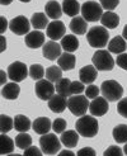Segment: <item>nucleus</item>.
<instances>
[{
    "mask_svg": "<svg viewBox=\"0 0 127 156\" xmlns=\"http://www.w3.org/2000/svg\"><path fill=\"white\" fill-rule=\"evenodd\" d=\"M76 132L83 137H94L99 131V123L94 115H80L76 121Z\"/></svg>",
    "mask_w": 127,
    "mask_h": 156,
    "instance_id": "1",
    "label": "nucleus"
},
{
    "mask_svg": "<svg viewBox=\"0 0 127 156\" xmlns=\"http://www.w3.org/2000/svg\"><path fill=\"white\" fill-rule=\"evenodd\" d=\"M86 40H88V43L92 47L103 48L106 47L109 41V33L107 28H104L103 26H95L86 32Z\"/></svg>",
    "mask_w": 127,
    "mask_h": 156,
    "instance_id": "2",
    "label": "nucleus"
},
{
    "mask_svg": "<svg viewBox=\"0 0 127 156\" xmlns=\"http://www.w3.org/2000/svg\"><path fill=\"white\" fill-rule=\"evenodd\" d=\"M102 91V95L104 97L108 102H118L123 95L122 85L116 80H106L102 83V87L99 88Z\"/></svg>",
    "mask_w": 127,
    "mask_h": 156,
    "instance_id": "3",
    "label": "nucleus"
},
{
    "mask_svg": "<svg viewBox=\"0 0 127 156\" xmlns=\"http://www.w3.org/2000/svg\"><path fill=\"white\" fill-rule=\"evenodd\" d=\"M93 65L98 71H111L114 67V60L109 51L99 48L93 55Z\"/></svg>",
    "mask_w": 127,
    "mask_h": 156,
    "instance_id": "4",
    "label": "nucleus"
},
{
    "mask_svg": "<svg viewBox=\"0 0 127 156\" xmlns=\"http://www.w3.org/2000/svg\"><path fill=\"white\" fill-rule=\"evenodd\" d=\"M39 146L41 150L46 155H56L61 150V141L53 133L42 135L39 138Z\"/></svg>",
    "mask_w": 127,
    "mask_h": 156,
    "instance_id": "5",
    "label": "nucleus"
},
{
    "mask_svg": "<svg viewBox=\"0 0 127 156\" xmlns=\"http://www.w3.org/2000/svg\"><path fill=\"white\" fill-rule=\"evenodd\" d=\"M67 108L70 109V112L74 115H84L86 111L89 109V100L85 95H79L75 94L67 99Z\"/></svg>",
    "mask_w": 127,
    "mask_h": 156,
    "instance_id": "6",
    "label": "nucleus"
},
{
    "mask_svg": "<svg viewBox=\"0 0 127 156\" xmlns=\"http://www.w3.org/2000/svg\"><path fill=\"white\" fill-rule=\"evenodd\" d=\"M82 17L86 22H98L103 14L102 6L97 2H85L82 8Z\"/></svg>",
    "mask_w": 127,
    "mask_h": 156,
    "instance_id": "7",
    "label": "nucleus"
},
{
    "mask_svg": "<svg viewBox=\"0 0 127 156\" xmlns=\"http://www.w3.org/2000/svg\"><path fill=\"white\" fill-rule=\"evenodd\" d=\"M6 74H8V77H9L12 81L20 83L28 76V67L24 62L15 61L9 65Z\"/></svg>",
    "mask_w": 127,
    "mask_h": 156,
    "instance_id": "8",
    "label": "nucleus"
},
{
    "mask_svg": "<svg viewBox=\"0 0 127 156\" xmlns=\"http://www.w3.org/2000/svg\"><path fill=\"white\" fill-rule=\"evenodd\" d=\"M34 91H36V95L41 100H49L55 94L56 90H55L53 83L42 77V79L37 80L36 87H34Z\"/></svg>",
    "mask_w": 127,
    "mask_h": 156,
    "instance_id": "9",
    "label": "nucleus"
},
{
    "mask_svg": "<svg viewBox=\"0 0 127 156\" xmlns=\"http://www.w3.org/2000/svg\"><path fill=\"white\" fill-rule=\"evenodd\" d=\"M9 28L14 34H18V36H23V34H27L31 29V22L28 20L27 17L24 15H18L10 20L9 23Z\"/></svg>",
    "mask_w": 127,
    "mask_h": 156,
    "instance_id": "10",
    "label": "nucleus"
},
{
    "mask_svg": "<svg viewBox=\"0 0 127 156\" xmlns=\"http://www.w3.org/2000/svg\"><path fill=\"white\" fill-rule=\"evenodd\" d=\"M65 33H66V27H65V24H64V23H62L61 20H59V19L49 23V24H47V27H46V34L49 36L50 40H52V41H59V40H61V38L65 36Z\"/></svg>",
    "mask_w": 127,
    "mask_h": 156,
    "instance_id": "11",
    "label": "nucleus"
},
{
    "mask_svg": "<svg viewBox=\"0 0 127 156\" xmlns=\"http://www.w3.org/2000/svg\"><path fill=\"white\" fill-rule=\"evenodd\" d=\"M109 109L108 100L104 97H97L92 100V103H89V111L90 114L94 117H102L104 115Z\"/></svg>",
    "mask_w": 127,
    "mask_h": 156,
    "instance_id": "12",
    "label": "nucleus"
},
{
    "mask_svg": "<svg viewBox=\"0 0 127 156\" xmlns=\"http://www.w3.org/2000/svg\"><path fill=\"white\" fill-rule=\"evenodd\" d=\"M42 53L47 60H57L61 55V44H59L56 41H49L47 43H43L42 46Z\"/></svg>",
    "mask_w": 127,
    "mask_h": 156,
    "instance_id": "13",
    "label": "nucleus"
},
{
    "mask_svg": "<svg viewBox=\"0 0 127 156\" xmlns=\"http://www.w3.org/2000/svg\"><path fill=\"white\" fill-rule=\"evenodd\" d=\"M24 42L29 48H39L45 43V34L38 29L32 30V32H28L26 34Z\"/></svg>",
    "mask_w": 127,
    "mask_h": 156,
    "instance_id": "14",
    "label": "nucleus"
},
{
    "mask_svg": "<svg viewBox=\"0 0 127 156\" xmlns=\"http://www.w3.org/2000/svg\"><path fill=\"white\" fill-rule=\"evenodd\" d=\"M47 102H49L50 111L55 113H62L67 108V98L60 94H53Z\"/></svg>",
    "mask_w": 127,
    "mask_h": 156,
    "instance_id": "15",
    "label": "nucleus"
},
{
    "mask_svg": "<svg viewBox=\"0 0 127 156\" xmlns=\"http://www.w3.org/2000/svg\"><path fill=\"white\" fill-rule=\"evenodd\" d=\"M98 70L94 67V65H86L80 69L79 71V77L83 84H93L97 79Z\"/></svg>",
    "mask_w": 127,
    "mask_h": 156,
    "instance_id": "16",
    "label": "nucleus"
},
{
    "mask_svg": "<svg viewBox=\"0 0 127 156\" xmlns=\"http://www.w3.org/2000/svg\"><path fill=\"white\" fill-rule=\"evenodd\" d=\"M76 64V58L73 55V52H65L61 53L59 58H57V65L62 71H69V70H73L75 67Z\"/></svg>",
    "mask_w": 127,
    "mask_h": 156,
    "instance_id": "17",
    "label": "nucleus"
},
{
    "mask_svg": "<svg viewBox=\"0 0 127 156\" xmlns=\"http://www.w3.org/2000/svg\"><path fill=\"white\" fill-rule=\"evenodd\" d=\"M99 20L102 22V26L108 29H116L120 24V17L113 13V10H107L106 13H103Z\"/></svg>",
    "mask_w": 127,
    "mask_h": 156,
    "instance_id": "18",
    "label": "nucleus"
},
{
    "mask_svg": "<svg viewBox=\"0 0 127 156\" xmlns=\"http://www.w3.org/2000/svg\"><path fill=\"white\" fill-rule=\"evenodd\" d=\"M51 121L49 118H46V117H39V118H36L32 123V128L36 133L38 135H46L49 133L50 129H51Z\"/></svg>",
    "mask_w": 127,
    "mask_h": 156,
    "instance_id": "19",
    "label": "nucleus"
},
{
    "mask_svg": "<svg viewBox=\"0 0 127 156\" xmlns=\"http://www.w3.org/2000/svg\"><path fill=\"white\" fill-rule=\"evenodd\" d=\"M19 93H20V88L18 83L15 81L4 84V87L2 89V95L8 100H15L19 97Z\"/></svg>",
    "mask_w": 127,
    "mask_h": 156,
    "instance_id": "20",
    "label": "nucleus"
},
{
    "mask_svg": "<svg viewBox=\"0 0 127 156\" xmlns=\"http://www.w3.org/2000/svg\"><path fill=\"white\" fill-rule=\"evenodd\" d=\"M70 29L74 34H85L88 30V22H86L83 17H74L70 22Z\"/></svg>",
    "mask_w": 127,
    "mask_h": 156,
    "instance_id": "21",
    "label": "nucleus"
},
{
    "mask_svg": "<svg viewBox=\"0 0 127 156\" xmlns=\"http://www.w3.org/2000/svg\"><path fill=\"white\" fill-rule=\"evenodd\" d=\"M61 144L67 147V149H73V147H75L79 142V133L76 131H73V129H70V131H64L62 133H61Z\"/></svg>",
    "mask_w": 127,
    "mask_h": 156,
    "instance_id": "22",
    "label": "nucleus"
},
{
    "mask_svg": "<svg viewBox=\"0 0 127 156\" xmlns=\"http://www.w3.org/2000/svg\"><path fill=\"white\" fill-rule=\"evenodd\" d=\"M45 14L53 20L60 19L61 14H62V8L56 0H50V2H47V4L45 5Z\"/></svg>",
    "mask_w": 127,
    "mask_h": 156,
    "instance_id": "23",
    "label": "nucleus"
},
{
    "mask_svg": "<svg viewBox=\"0 0 127 156\" xmlns=\"http://www.w3.org/2000/svg\"><path fill=\"white\" fill-rule=\"evenodd\" d=\"M108 46V51L112 52V53H122L126 51L127 48V43H126V40L122 37V36H117L114 38H112L111 41H108L107 43Z\"/></svg>",
    "mask_w": 127,
    "mask_h": 156,
    "instance_id": "24",
    "label": "nucleus"
},
{
    "mask_svg": "<svg viewBox=\"0 0 127 156\" xmlns=\"http://www.w3.org/2000/svg\"><path fill=\"white\" fill-rule=\"evenodd\" d=\"M61 48L65 52H75L79 48V40L75 34H65L61 38Z\"/></svg>",
    "mask_w": 127,
    "mask_h": 156,
    "instance_id": "25",
    "label": "nucleus"
},
{
    "mask_svg": "<svg viewBox=\"0 0 127 156\" xmlns=\"http://www.w3.org/2000/svg\"><path fill=\"white\" fill-rule=\"evenodd\" d=\"M61 8L62 13L69 15V17H76L80 13V4L78 0H64Z\"/></svg>",
    "mask_w": 127,
    "mask_h": 156,
    "instance_id": "26",
    "label": "nucleus"
},
{
    "mask_svg": "<svg viewBox=\"0 0 127 156\" xmlns=\"http://www.w3.org/2000/svg\"><path fill=\"white\" fill-rule=\"evenodd\" d=\"M13 126H14V129H17L18 132H27L32 127V123L28 117L23 115V114H18L14 117Z\"/></svg>",
    "mask_w": 127,
    "mask_h": 156,
    "instance_id": "27",
    "label": "nucleus"
},
{
    "mask_svg": "<svg viewBox=\"0 0 127 156\" xmlns=\"http://www.w3.org/2000/svg\"><path fill=\"white\" fill-rule=\"evenodd\" d=\"M49 24V17L43 13H34L31 18V26L33 27L34 29L42 30L43 28L47 27Z\"/></svg>",
    "mask_w": 127,
    "mask_h": 156,
    "instance_id": "28",
    "label": "nucleus"
},
{
    "mask_svg": "<svg viewBox=\"0 0 127 156\" xmlns=\"http://www.w3.org/2000/svg\"><path fill=\"white\" fill-rule=\"evenodd\" d=\"M14 141L5 133L0 135V155H8L14 151Z\"/></svg>",
    "mask_w": 127,
    "mask_h": 156,
    "instance_id": "29",
    "label": "nucleus"
},
{
    "mask_svg": "<svg viewBox=\"0 0 127 156\" xmlns=\"http://www.w3.org/2000/svg\"><path fill=\"white\" fill-rule=\"evenodd\" d=\"M113 138L117 144L127 142V124H118L113 128Z\"/></svg>",
    "mask_w": 127,
    "mask_h": 156,
    "instance_id": "30",
    "label": "nucleus"
},
{
    "mask_svg": "<svg viewBox=\"0 0 127 156\" xmlns=\"http://www.w3.org/2000/svg\"><path fill=\"white\" fill-rule=\"evenodd\" d=\"M70 84L71 81L69 79H61L57 80L56 83H55V90L57 91V94L60 95H64V97H70L71 93H70Z\"/></svg>",
    "mask_w": 127,
    "mask_h": 156,
    "instance_id": "31",
    "label": "nucleus"
},
{
    "mask_svg": "<svg viewBox=\"0 0 127 156\" xmlns=\"http://www.w3.org/2000/svg\"><path fill=\"white\" fill-rule=\"evenodd\" d=\"M45 76L51 83H56L62 77V70L59 66H50L45 70Z\"/></svg>",
    "mask_w": 127,
    "mask_h": 156,
    "instance_id": "32",
    "label": "nucleus"
},
{
    "mask_svg": "<svg viewBox=\"0 0 127 156\" xmlns=\"http://www.w3.org/2000/svg\"><path fill=\"white\" fill-rule=\"evenodd\" d=\"M14 144L17 147H19V149L24 150L32 145V137L28 133H26V132H19L18 136L14 140Z\"/></svg>",
    "mask_w": 127,
    "mask_h": 156,
    "instance_id": "33",
    "label": "nucleus"
},
{
    "mask_svg": "<svg viewBox=\"0 0 127 156\" xmlns=\"http://www.w3.org/2000/svg\"><path fill=\"white\" fill-rule=\"evenodd\" d=\"M28 75L32 77L33 80H39V79H42V77L45 76V69L42 65H39V64H34V65H32L29 69H28Z\"/></svg>",
    "mask_w": 127,
    "mask_h": 156,
    "instance_id": "34",
    "label": "nucleus"
},
{
    "mask_svg": "<svg viewBox=\"0 0 127 156\" xmlns=\"http://www.w3.org/2000/svg\"><path fill=\"white\" fill-rule=\"evenodd\" d=\"M14 128L13 126V119L9 115L2 114L0 115V133H8L9 131Z\"/></svg>",
    "mask_w": 127,
    "mask_h": 156,
    "instance_id": "35",
    "label": "nucleus"
},
{
    "mask_svg": "<svg viewBox=\"0 0 127 156\" xmlns=\"http://www.w3.org/2000/svg\"><path fill=\"white\" fill-rule=\"evenodd\" d=\"M66 126H67V123L64 118H56L53 121L51 127H52V129L55 132H56V133H62V132L66 129Z\"/></svg>",
    "mask_w": 127,
    "mask_h": 156,
    "instance_id": "36",
    "label": "nucleus"
},
{
    "mask_svg": "<svg viewBox=\"0 0 127 156\" xmlns=\"http://www.w3.org/2000/svg\"><path fill=\"white\" fill-rule=\"evenodd\" d=\"M102 9L106 10H114L120 4V0H99Z\"/></svg>",
    "mask_w": 127,
    "mask_h": 156,
    "instance_id": "37",
    "label": "nucleus"
},
{
    "mask_svg": "<svg viewBox=\"0 0 127 156\" xmlns=\"http://www.w3.org/2000/svg\"><path fill=\"white\" fill-rule=\"evenodd\" d=\"M85 90V87L82 81H71L70 84V93L71 95L75 94H82V93Z\"/></svg>",
    "mask_w": 127,
    "mask_h": 156,
    "instance_id": "38",
    "label": "nucleus"
},
{
    "mask_svg": "<svg viewBox=\"0 0 127 156\" xmlns=\"http://www.w3.org/2000/svg\"><path fill=\"white\" fill-rule=\"evenodd\" d=\"M84 91H85V97L88 98V99H94V98H97V97L99 95L100 89H99L98 87H95V85L89 84V87L86 88Z\"/></svg>",
    "mask_w": 127,
    "mask_h": 156,
    "instance_id": "39",
    "label": "nucleus"
},
{
    "mask_svg": "<svg viewBox=\"0 0 127 156\" xmlns=\"http://www.w3.org/2000/svg\"><path fill=\"white\" fill-rule=\"evenodd\" d=\"M117 112L122 117L127 118V98H121L117 104Z\"/></svg>",
    "mask_w": 127,
    "mask_h": 156,
    "instance_id": "40",
    "label": "nucleus"
},
{
    "mask_svg": "<svg viewBox=\"0 0 127 156\" xmlns=\"http://www.w3.org/2000/svg\"><path fill=\"white\" fill-rule=\"evenodd\" d=\"M122 152V149H120L118 146H109L104 151V156H121Z\"/></svg>",
    "mask_w": 127,
    "mask_h": 156,
    "instance_id": "41",
    "label": "nucleus"
},
{
    "mask_svg": "<svg viewBox=\"0 0 127 156\" xmlns=\"http://www.w3.org/2000/svg\"><path fill=\"white\" fill-rule=\"evenodd\" d=\"M116 64L120 66L121 69L126 70L127 71V53H118V57L116 60Z\"/></svg>",
    "mask_w": 127,
    "mask_h": 156,
    "instance_id": "42",
    "label": "nucleus"
},
{
    "mask_svg": "<svg viewBox=\"0 0 127 156\" xmlns=\"http://www.w3.org/2000/svg\"><path fill=\"white\" fill-rule=\"evenodd\" d=\"M42 154V150H39V149H37V147H34V146H29V147H27V149H24V155L26 156H32V155H41Z\"/></svg>",
    "mask_w": 127,
    "mask_h": 156,
    "instance_id": "43",
    "label": "nucleus"
},
{
    "mask_svg": "<svg viewBox=\"0 0 127 156\" xmlns=\"http://www.w3.org/2000/svg\"><path fill=\"white\" fill-rule=\"evenodd\" d=\"M79 156H95V151L90 147H85V149H82L78 151Z\"/></svg>",
    "mask_w": 127,
    "mask_h": 156,
    "instance_id": "44",
    "label": "nucleus"
},
{
    "mask_svg": "<svg viewBox=\"0 0 127 156\" xmlns=\"http://www.w3.org/2000/svg\"><path fill=\"white\" fill-rule=\"evenodd\" d=\"M9 27V22L5 17H0V34H3Z\"/></svg>",
    "mask_w": 127,
    "mask_h": 156,
    "instance_id": "45",
    "label": "nucleus"
},
{
    "mask_svg": "<svg viewBox=\"0 0 127 156\" xmlns=\"http://www.w3.org/2000/svg\"><path fill=\"white\" fill-rule=\"evenodd\" d=\"M5 50H6V38L3 34H0V53L4 52Z\"/></svg>",
    "mask_w": 127,
    "mask_h": 156,
    "instance_id": "46",
    "label": "nucleus"
},
{
    "mask_svg": "<svg viewBox=\"0 0 127 156\" xmlns=\"http://www.w3.org/2000/svg\"><path fill=\"white\" fill-rule=\"evenodd\" d=\"M6 80H8V74L4 70H0V85L6 84Z\"/></svg>",
    "mask_w": 127,
    "mask_h": 156,
    "instance_id": "47",
    "label": "nucleus"
},
{
    "mask_svg": "<svg viewBox=\"0 0 127 156\" xmlns=\"http://www.w3.org/2000/svg\"><path fill=\"white\" fill-rule=\"evenodd\" d=\"M60 155H70V156H73L74 152L71 150H64V151H60Z\"/></svg>",
    "mask_w": 127,
    "mask_h": 156,
    "instance_id": "48",
    "label": "nucleus"
},
{
    "mask_svg": "<svg viewBox=\"0 0 127 156\" xmlns=\"http://www.w3.org/2000/svg\"><path fill=\"white\" fill-rule=\"evenodd\" d=\"M122 37L127 41V24L125 26V28H123V30H122Z\"/></svg>",
    "mask_w": 127,
    "mask_h": 156,
    "instance_id": "49",
    "label": "nucleus"
},
{
    "mask_svg": "<svg viewBox=\"0 0 127 156\" xmlns=\"http://www.w3.org/2000/svg\"><path fill=\"white\" fill-rule=\"evenodd\" d=\"M12 2L13 0H0V4L2 5H9V4H12Z\"/></svg>",
    "mask_w": 127,
    "mask_h": 156,
    "instance_id": "50",
    "label": "nucleus"
},
{
    "mask_svg": "<svg viewBox=\"0 0 127 156\" xmlns=\"http://www.w3.org/2000/svg\"><path fill=\"white\" fill-rule=\"evenodd\" d=\"M123 154L127 155V142H126V145H125V147H123Z\"/></svg>",
    "mask_w": 127,
    "mask_h": 156,
    "instance_id": "51",
    "label": "nucleus"
},
{
    "mask_svg": "<svg viewBox=\"0 0 127 156\" xmlns=\"http://www.w3.org/2000/svg\"><path fill=\"white\" fill-rule=\"evenodd\" d=\"M19 2H23V3H29L31 0H19Z\"/></svg>",
    "mask_w": 127,
    "mask_h": 156,
    "instance_id": "52",
    "label": "nucleus"
},
{
    "mask_svg": "<svg viewBox=\"0 0 127 156\" xmlns=\"http://www.w3.org/2000/svg\"><path fill=\"white\" fill-rule=\"evenodd\" d=\"M0 94H2V91H0Z\"/></svg>",
    "mask_w": 127,
    "mask_h": 156,
    "instance_id": "53",
    "label": "nucleus"
}]
</instances>
